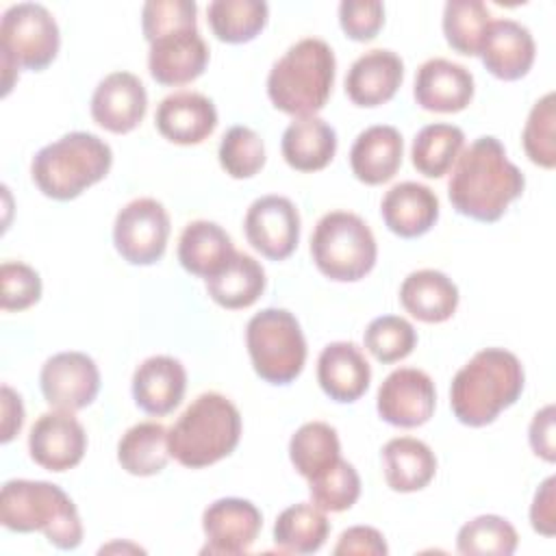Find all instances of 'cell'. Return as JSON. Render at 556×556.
<instances>
[{"instance_id":"obj_19","label":"cell","mask_w":556,"mask_h":556,"mask_svg":"<svg viewBox=\"0 0 556 556\" xmlns=\"http://www.w3.org/2000/svg\"><path fill=\"white\" fill-rule=\"evenodd\" d=\"M413 96L417 104L432 113H458L473 98V76L460 63L430 59L415 74Z\"/></svg>"},{"instance_id":"obj_20","label":"cell","mask_w":556,"mask_h":556,"mask_svg":"<svg viewBox=\"0 0 556 556\" xmlns=\"http://www.w3.org/2000/svg\"><path fill=\"white\" fill-rule=\"evenodd\" d=\"M404 80V63L391 50L361 54L345 76V93L356 106H380L389 102Z\"/></svg>"},{"instance_id":"obj_29","label":"cell","mask_w":556,"mask_h":556,"mask_svg":"<svg viewBox=\"0 0 556 556\" xmlns=\"http://www.w3.org/2000/svg\"><path fill=\"white\" fill-rule=\"evenodd\" d=\"M280 148L289 167L319 172L337 152V132L321 117H300L282 132Z\"/></svg>"},{"instance_id":"obj_14","label":"cell","mask_w":556,"mask_h":556,"mask_svg":"<svg viewBox=\"0 0 556 556\" xmlns=\"http://www.w3.org/2000/svg\"><path fill=\"white\" fill-rule=\"evenodd\" d=\"M263 526L261 510L241 497H222L206 506L202 530L206 545L202 554H243L252 547Z\"/></svg>"},{"instance_id":"obj_28","label":"cell","mask_w":556,"mask_h":556,"mask_svg":"<svg viewBox=\"0 0 556 556\" xmlns=\"http://www.w3.org/2000/svg\"><path fill=\"white\" fill-rule=\"evenodd\" d=\"M387 484L397 493L421 491L437 473L432 450L413 437H395L382 447Z\"/></svg>"},{"instance_id":"obj_37","label":"cell","mask_w":556,"mask_h":556,"mask_svg":"<svg viewBox=\"0 0 556 556\" xmlns=\"http://www.w3.org/2000/svg\"><path fill=\"white\" fill-rule=\"evenodd\" d=\"M517 543V530L500 515H480L467 521L456 536V549L467 556H510Z\"/></svg>"},{"instance_id":"obj_32","label":"cell","mask_w":556,"mask_h":556,"mask_svg":"<svg viewBox=\"0 0 556 556\" xmlns=\"http://www.w3.org/2000/svg\"><path fill=\"white\" fill-rule=\"evenodd\" d=\"M330 532V521L315 504H293L285 508L274 523V543L289 554L317 552Z\"/></svg>"},{"instance_id":"obj_22","label":"cell","mask_w":556,"mask_h":556,"mask_svg":"<svg viewBox=\"0 0 556 556\" xmlns=\"http://www.w3.org/2000/svg\"><path fill=\"white\" fill-rule=\"evenodd\" d=\"M187 371L174 356H150L132 374L135 404L148 415L172 413L185 395Z\"/></svg>"},{"instance_id":"obj_13","label":"cell","mask_w":556,"mask_h":556,"mask_svg":"<svg viewBox=\"0 0 556 556\" xmlns=\"http://www.w3.org/2000/svg\"><path fill=\"white\" fill-rule=\"evenodd\" d=\"M378 415L397 428H417L426 424L437 404L432 378L415 367L391 371L378 389Z\"/></svg>"},{"instance_id":"obj_42","label":"cell","mask_w":556,"mask_h":556,"mask_svg":"<svg viewBox=\"0 0 556 556\" xmlns=\"http://www.w3.org/2000/svg\"><path fill=\"white\" fill-rule=\"evenodd\" d=\"M195 15L198 4L191 0H148L141 11L143 37L150 43L169 30L195 28Z\"/></svg>"},{"instance_id":"obj_34","label":"cell","mask_w":556,"mask_h":556,"mask_svg":"<svg viewBox=\"0 0 556 556\" xmlns=\"http://www.w3.org/2000/svg\"><path fill=\"white\" fill-rule=\"evenodd\" d=\"M463 146L465 135L458 126L428 124L413 139V167L428 178H441L452 169L458 154L463 152Z\"/></svg>"},{"instance_id":"obj_31","label":"cell","mask_w":556,"mask_h":556,"mask_svg":"<svg viewBox=\"0 0 556 556\" xmlns=\"http://www.w3.org/2000/svg\"><path fill=\"white\" fill-rule=\"evenodd\" d=\"M167 428L156 421H141L128 428L117 443V460L132 476H154L169 460Z\"/></svg>"},{"instance_id":"obj_3","label":"cell","mask_w":556,"mask_h":556,"mask_svg":"<svg viewBox=\"0 0 556 556\" xmlns=\"http://www.w3.org/2000/svg\"><path fill=\"white\" fill-rule=\"evenodd\" d=\"M334 70V52L324 39H300L271 65L267 96L287 115L315 117L330 98Z\"/></svg>"},{"instance_id":"obj_6","label":"cell","mask_w":556,"mask_h":556,"mask_svg":"<svg viewBox=\"0 0 556 556\" xmlns=\"http://www.w3.org/2000/svg\"><path fill=\"white\" fill-rule=\"evenodd\" d=\"M113 163L106 141L91 132H67L41 148L30 163V176L39 191L52 200H74L87 187L100 182Z\"/></svg>"},{"instance_id":"obj_11","label":"cell","mask_w":556,"mask_h":556,"mask_svg":"<svg viewBox=\"0 0 556 556\" xmlns=\"http://www.w3.org/2000/svg\"><path fill=\"white\" fill-rule=\"evenodd\" d=\"M39 384L52 408L76 413L96 400L100 371L93 358L83 352H59L43 363Z\"/></svg>"},{"instance_id":"obj_7","label":"cell","mask_w":556,"mask_h":556,"mask_svg":"<svg viewBox=\"0 0 556 556\" xmlns=\"http://www.w3.org/2000/svg\"><path fill=\"white\" fill-rule=\"evenodd\" d=\"M311 254L317 269L337 282L365 278L378 256L369 226L350 211L326 213L311 237Z\"/></svg>"},{"instance_id":"obj_2","label":"cell","mask_w":556,"mask_h":556,"mask_svg":"<svg viewBox=\"0 0 556 556\" xmlns=\"http://www.w3.org/2000/svg\"><path fill=\"white\" fill-rule=\"evenodd\" d=\"M521 361L504 348H486L463 365L450 387L454 417L471 428L486 426L523 391Z\"/></svg>"},{"instance_id":"obj_24","label":"cell","mask_w":556,"mask_h":556,"mask_svg":"<svg viewBox=\"0 0 556 556\" xmlns=\"http://www.w3.org/2000/svg\"><path fill=\"white\" fill-rule=\"evenodd\" d=\"M371 367L350 341L328 343L317 358V382L334 402H356L369 387Z\"/></svg>"},{"instance_id":"obj_44","label":"cell","mask_w":556,"mask_h":556,"mask_svg":"<svg viewBox=\"0 0 556 556\" xmlns=\"http://www.w3.org/2000/svg\"><path fill=\"white\" fill-rule=\"evenodd\" d=\"M339 24L354 41H371L384 24V4L378 0H343Z\"/></svg>"},{"instance_id":"obj_9","label":"cell","mask_w":556,"mask_h":556,"mask_svg":"<svg viewBox=\"0 0 556 556\" xmlns=\"http://www.w3.org/2000/svg\"><path fill=\"white\" fill-rule=\"evenodd\" d=\"M254 371L269 384H289L306 361V339L298 319L285 308L256 313L245 328Z\"/></svg>"},{"instance_id":"obj_40","label":"cell","mask_w":556,"mask_h":556,"mask_svg":"<svg viewBox=\"0 0 556 556\" xmlns=\"http://www.w3.org/2000/svg\"><path fill=\"white\" fill-rule=\"evenodd\" d=\"M556 96L554 91L545 93L536 104L532 106L528 122L523 126V150L528 159L543 167L554 169L556 165V139H554V122H556Z\"/></svg>"},{"instance_id":"obj_17","label":"cell","mask_w":556,"mask_h":556,"mask_svg":"<svg viewBox=\"0 0 556 556\" xmlns=\"http://www.w3.org/2000/svg\"><path fill=\"white\" fill-rule=\"evenodd\" d=\"M148 111L143 83L130 72L104 76L91 96V117L109 132L126 135L135 130Z\"/></svg>"},{"instance_id":"obj_12","label":"cell","mask_w":556,"mask_h":556,"mask_svg":"<svg viewBox=\"0 0 556 556\" xmlns=\"http://www.w3.org/2000/svg\"><path fill=\"white\" fill-rule=\"evenodd\" d=\"M248 243L271 261H285L300 241V213L285 195H263L245 213Z\"/></svg>"},{"instance_id":"obj_23","label":"cell","mask_w":556,"mask_h":556,"mask_svg":"<svg viewBox=\"0 0 556 556\" xmlns=\"http://www.w3.org/2000/svg\"><path fill=\"white\" fill-rule=\"evenodd\" d=\"M384 226L402 237L415 239L426 235L439 219V198L421 182H400L393 185L380 204Z\"/></svg>"},{"instance_id":"obj_46","label":"cell","mask_w":556,"mask_h":556,"mask_svg":"<svg viewBox=\"0 0 556 556\" xmlns=\"http://www.w3.org/2000/svg\"><path fill=\"white\" fill-rule=\"evenodd\" d=\"M532 528L543 536H554L556 532V478L549 476L534 493L530 506Z\"/></svg>"},{"instance_id":"obj_47","label":"cell","mask_w":556,"mask_h":556,"mask_svg":"<svg viewBox=\"0 0 556 556\" xmlns=\"http://www.w3.org/2000/svg\"><path fill=\"white\" fill-rule=\"evenodd\" d=\"M528 439L530 445L534 450L536 456H541L547 463L556 460V439H554V406L547 404L545 408H541L530 424L528 430Z\"/></svg>"},{"instance_id":"obj_16","label":"cell","mask_w":556,"mask_h":556,"mask_svg":"<svg viewBox=\"0 0 556 556\" xmlns=\"http://www.w3.org/2000/svg\"><path fill=\"white\" fill-rule=\"evenodd\" d=\"M208 63V48L195 28L169 30L150 41V76L165 87L187 85L202 76Z\"/></svg>"},{"instance_id":"obj_30","label":"cell","mask_w":556,"mask_h":556,"mask_svg":"<svg viewBox=\"0 0 556 556\" xmlns=\"http://www.w3.org/2000/svg\"><path fill=\"white\" fill-rule=\"evenodd\" d=\"M265 282L261 263L250 254L235 252L215 276L206 278V291L215 304L237 311L252 306L263 295Z\"/></svg>"},{"instance_id":"obj_4","label":"cell","mask_w":556,"mask_h":556,"mask_svg":"<svg viewBox=\"0 0 556 556\" xmlns=\"http://www.w3.org/2000/svg\"><path fill=\"white\" fill-rule=\"evenodd\" d=\"M0 523L11 532H43L59 549H76L83 523L67 493L43 480H9L0 491Z\"/></svg>"},{"instance_id":"obj_25","label":"cell","mask_w":556,"mask_h":556,"mask_svg":"<svg viewBox=\"0 0 556 556\" xmlns=\"http://www.w3.org/2000/svg\"><path fill=\"white\" fill-rule=\"evenodd\" d=\"M404 154V141L397 128L378 124L365 128L350 150L352 174L365 185H382L391 180Z\"/></svg>"},{"instance_id":"obj_27","label":"cell","mask_w":556,"mask_h":556,"mask_svg":"<svg viewBox=\"0 0 556 556\" xmlns=\"http://www.w3.org/2000/svg\"><path fill=\"white\" fill-rule=\"evenodd\" d=\"M235 252L228 232L206 219L187 224L178 239V261L182 269L200 278L215 276Z\"/></svg>"},{"instance_id":"obj_41","label":"cell","mask_w":556,"mask_h":556,"mask_svg":"<svg viewBox=\"0 0 556 556\" xmlns=\"http://www.w3.org/2000/svg\"><path fill=\"white\" fill-rule=\"evenodd\" d=\"M219 165L232 178H252L265 165L263 139L248 126H232L219 143Z\"/></svg>"},{"instance_id":"obj_18","label":"cell","mask_w":556,"mask_h":556,"mask_svg":"<svg viewBox=\"0 0 556 556\" xmlns=\"http://www.w3.org/2000/svg\"><path fill=\"white\" fill-rule=\"evenodd\" d=\"M156 130L172 143L195 146L213 135L217 109L198 91H176L161 100L154 113Z\"/></svg>"},{"instance_id":"obj_5","label":"cell","mask_w":556,"mask_h":556,"mask_svg":"<svg viewBox=\"0 0 556 556\" xmlns=\"http://www.w3.org/2000/svg\"><path fill=\"white\" fill-rule=\"evenodd\" d=\"M241 437V415L222 393L198 395L167 430L169 454L189 469L208 467L235 452Z\"/></svg>"},{"instance_id":"obj_33","label":"cell","mask_w":556,"mask_h":556,"mask_svg":"<svg viewBox=\"0 0 556 556\" xmlns=\"http://www.w3.org/2000/svg\"><path fill=\"white\" fill-rule=\"evenodd\" d=\"M289 458L300 476L313 480L341 458L337 430L324 421H308L289 441Z\"/></svg>"},{"instance_id":"obj_39","label":"cell","mask_w":556,"mask_h":556,"mask_svg":"<svg viewBox=\"0 0 556 556\" xmlns=\"http://www.w3.org/2000/svg\"><path fill=\"white\" fill-rule=\"evenodd\" d=\"M363 339L369 354L378 363L389 365L406 358L413 352L417 343V332L404 317L382 315L369 321Z\"/></svg>"},{"instance_id":"obj_45","label":"cell","mask_w":556,"mask_h":556,"mask_svg":"<svg viewBox=\"0 0 556 556\" xmlns=\"http://www.w3.org/2000/svg\"><path fill=\"white\" fill-rule=\"evenodd\" d=\"M337 556L358 554V556H384L389 552L384 536L371 526H354L341 532L334 549Z\"/></svg>"},{"instance_id":"obj_35","label":"cell","mask_w":556,"mask_h":556,"mask_svg":"<svg viewBox=\"0 0 556 556\" xmlns=\"http://www.w3.org/2000/svg\"><path fill=\"white\" fill-rule=\"evenodd\" d=\"M206 15L219 41L245 43L265 28L269 7L263 0H215L208 4Z\"/></svg>"},{"instance_id":"obj_48","label":"cell","mask_w":556,"mask_h":556,"mask_svg":"<svg viewBox=\"0 0 556 556\" xmlns=\"http://www.w3.org/2000/svg\"><path fill=\"white\" fill-rule=\"evenodd\" d=\"M24 424V406L22 397L11 389L2 387V443H9Z\"/></svg>"},{"instance_id":"obj_43","label":"cell","mask_w":556,"mask_h":556,"mask_svg":"<svg viewBox=\"0 0 556 556\" xmlns=\"http://www.w3.org/2000/svg\"><path fill=\"white\" fill-rule=\"evenodd\" d=\"M0 306L4 311H24L41 298L39 274L20 261H4L0 267Z\"/></svg>"},{"instance_id":"obj_36","label":"cell","mask_w":556,"mask_h":556,"mask_svg":"<svg viewBox=\"0 0 556 556\" xmlns=\"http://www.w3.org/2000/svg\"><path fill=\"white\" fill-rule=\"evenodd\" d=\"M491 13L480 0H450L443 9V35L452 50L478 56L491 24Z\"/></svg>"},{"instance_id":"obj_8","label":"cell","mask_w":556,"mask_h":556,"mask_svg":"<svg viewBox=\"0 0 556 556\" xmlns=\"http://www.w3.org/2000/svg\"><path fill=\"white\" fill-rule=\"evenodd\" d=\"M61 35L52 13L35 2H20L2 13L0 52L4 70V96L13 85V74L24 67L46 70L59 52Z\"/></svg>"},{"instance_id":"obj_15","label":"cell","mask_w":556,"mask_h":556,"mask_svg":"<svg viewBox=\"0 0 556 556\" xmlns=\"http://www.w3.org/2000/svg\"><path fill=\"white\" fill-rule=\"evenodd\" d=\"M87 450V434L80 421L67 410L43 413L30 428V458L48 471H67L76 467Z\"/></svg>"},{"instance_id":"obj_10","label":"cell","mask_w":556,"mask_h":556,"mask_svg":"<svg viewBox=\"0 0 556 556\" xmlns=\"http://www.w3.org/2000/svg\"><path fill=\"white\" fill-rule=\"evenodd\" d=\"M169 237V215L154 198L128 202L115 217L113 243L130 265H152L163 258Z\"/></svg>"},{"instance_id":"obj_21","label":"cell","mask_w":556,"mask_h":556,"mask_svg":"<svg viewBox=\"0 0 556 556\" xmlns=\"http://www.w3.org/2000/svg\"><path fill=\"white\" fill-rule=\"evenodd\" d=\"M536 46L526 26L515 20H495L484 35L480 59L500 80L523 78L534 63Z\"/></svg>"},{"instance_id":"obj_26","label":"cell","mask_w":556,"mask_h":556,"mask_svg":"<svg viewBox=\"0 0 556 556\" xmlns=\"http://www.w3.org/2000/svg\"><path fill=\"white\" fill-rule=\"evenodd\" d=\"M400 302L415 319L426 324L447 321L458 306V287L443 271L419 269L404 278Z\"/></svg>"},{"instance_id":"obj_38","label":"cell","mask_w":556,"mask_h":556,"mask_svg":"<svg viewBox=\"0 0 556 556\" xmlns=\"http://www.w3.org/2000/svg\"><path fill=\"white\" fill-rule=\"evenodd\" d=\"M311 500L324 513H343L352 508L361 495V478L348 460L339 458L328 471L308 480Z\"/></svg>"},{"instance_id":"obj_1","label":"cell","mask_w":556,"mask_h":556,"mask_svg":"<svg viewBox=\"0 0 556 556\" xmlns=\"http://www.w3.org/2000/svg\"><path fill=\"white\" fill-rule=\"evenodd\" d=\"M521 169L506 159L495 137H480L456 159L447 182L452 206L476 222H497L508 204L523 193Z\"/></svg>"}]
</instances>
